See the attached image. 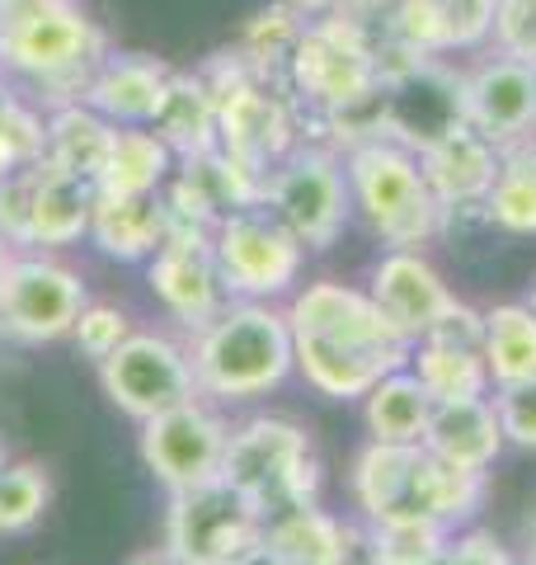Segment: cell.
<instances>
[{
    "mask_svg": "<svg viewBox=\"0 0 536 565\" xmlns=\"http://www.w3.org/2000/svg\"><path fill=\"white\" fill-rule=\"evenodd\" d=\"M282 311L297 344V373L325 401H363L386 373L409 363V340H400L367 288L315 278L301 282Z\"/></svg>",
    "mask_w": 536,
    "mask_h": 565,
    "instance_id": "1",
    "label": "cell"
},
{
    "mask_svg": "<svg viewBox=\"0 0 536 565\" xmlns=\"http://www.w3.org/2000/svg\"><path fill=\"white\" fill-rule=\"evenodd\" d=\"M109 52L81 0H0V76L20 81L47 109L76 104Z\"/></svg>",
    "mask_w": 536,
    "mask_h": 565,
    "instance_id": "2",
    "label": "cell"
},
{
    "mask_svg": "<svg viewBox=\"0 0 536 565\" xmlns=\"http://www.w3.org/2000/svg\"><path fill=\"white\" fill-rule=\"evenodd\" d=\"M353 504L372 523L467 527L485 504V476L438 462L424 444H367L353 462Z\"/></svg>",
    "mask_w": 536,
    "mask_h": 565,
    "instance_id": "3",
    "label": "cell"
},
{
    "mask_svg": "<svg viewBox=\"0 0 536 565\" xmlns=\"http://www.w3.org/2000/svg\"><path fill=\"white\" fill-rule=\"evenodd\" d=\"M189 363H193L199 396L217 405H245L278 392L297 367L288 311H278L274 302H240V297H231L207 326L193 330Z\"/></svg>",
    "mask_w": 536,
    "mask_h": 565,
    "instance_id": "4",
    "label": "cell"
},
{
    "mask_svg": "<svg viewBox=\"0 0 536 565\" xmlns=\"http://www.w3.org/2000/svg\"><path fill=\"white\" fill-rule=\"evenodd\" d=\"M353 212L390 250H419L442 232V203L419 156L400 141H363L349 156Z\"/></svg>",
    "mask_w": 536,
    "mask_h": 565,
    "instance_id": "5",
    "label": "cell"
},
{
    "mask_svg": "<svg viewBox=\"0 0 536 565\" xmlns=\"http://www.w3.org/2000/svg\"><path fill=\"white\" fill-rule=\"evenodd\" d=\"M222 481L236 486L259 514L307 504L320 494V457L311 434L297 419L282 415H255L231 429Z\"/></svg>",
    "mask_w": 536,
    "mask_h": 565,
    "instance_id": "6",
    "label": "cell"
},
{
    "mask_svg": "<svg viewBox=\"0 0 536 565\" xmlns=\"http://www.w3.org/2000/svg\"><path fill=\"white\" fill-rule=\"evenodd\" d=\"M212 255H217L226 297H240V302H278V297H292L301 282V269H307V245L264 203L226 212V217L212 226Z\"/></svg>",
    "mask_w": 536,
    "mask_h": 565,
    "instance_id": "7",
    "label": "cell"
},
{
    "mask_svg": "<svg viewBox=\"0 0 536 565\" xmlns=\"http://www.w3.org/2000/svg\"><path fill=\"white\" fill-rule=\"evenodd\" d=\"M264 207L274 212L307 250H330L353 217L349 166L339 161L334 151L292 147L278 166H268Z\"/></svg>",
    "mask_w": 536,
    "mask_h": 565,
    "instance_id": "8",
    "label": "cell"
},
{
    "mask_svg": "<svg viewBox=\"0 0 536 565\" xmlns=\"http://www.w3.org/2000/svg\"><path fill=\"white\" fill-rule=\"evenodd\" d=\"M160 542L179 565H236L249 546L264 542V514L217 476L207 486L170 494Z\"/></svg>",
    "mask_w": 536,
    "mask_h": 565,
    "instance_id": "9",
    "label": "cell"
},
{
    "mask_svg": "<svg viewBox=\"0 0 536 565\" xmlns=\"http://www.w3.org/2000/svg\"><path fill=\"white\" fill-rule=\"evenodd\" d=\"M85 302H89L85 278L71 264L52 255H10L0 340L24 349L71 340V326H76Z\"/></svg>",
    "mask_w": 536,
    "mask_h": 565,
    "instance_id": "10",
    "label": "cell"
},
{
    "mask_svg": "<svg viewBox=\"0 0 536 565\" xmlns=\"http://www.w3.org/2000/svg\"><path fill=\"white\" fill-rule=\"evenodd\" d=\"M99 386H104V396L137 424L199 396L189 349L156 330H132L128 340L99 363Z\"/></svg>",
    "mask_w": 536,
    "mask_h": 565,
    "instance_id": "11",
    "label": "cell"
},
{
    "mask_svg": "<svg viewBox=\"0 0 536 565\" xmlns=\"http://www.w3.org/2000/svg\"><path fill=\"white\" fill-rule=\"evenodd\" d=\"M231 444V424L222 419L217 401L193 396L165 415L141 419V462L170 494L207 486L222 476Z\"/></svg>",
    "mask_w": 536,
    "mask_h": 565,
    "instance_id": "12",
    "label": "cell"
},
{
    "mask_svg": "<svg viewBox=\"0 0 536 565\" xmlns=\"http://www.w3.org/2000/svg\"><path fill=\"white\" fill-rule=\"evenodd\" d=\"M288 76L301 99L330 114H349L357 104H367L372 90H377V66H372L367 47L339 20L301 29V39L288 57Z\"/></svg>",
    "mask_w": 536,
    "mask_h": 565,
    "instance_id": "13",
    "label": "cell"
},
{
    "mask_svg": "<svg viewBox=\"0 0 536 565\" xmlns=\"http://www.w3.org/2000/svg\"><path fill=\"white\" fill-rule=\"evenodd\" d=\"M147 282L156 302L170 311V321H179L184 330L207 326L231 302L207 226H170L165 245L147 259Z\"/></svg>",
    "mask_w": 536,
    "mask_h": 565,
    "instance_id": "14",
    "label": "cell"
},
{
    "mask_svg": "<svg viewBox=\"0 0 536 565\" xmlns=\"http://www.w3.org/2000/svg\"><path fill=\"white\" fill-rule=\"evenodd\" d=\"M207 81H212V90H217V147L240 156L249 166H259V170L278 166L282 156L292 151V122H288L282 99L264 90L259 71H249L236 57L226 81H217V76H207Z\"/></svg>",
    "mask_w": 536,
    "mask_h": 565,
    "instance_id": "15",
    "label": "cell"
},
{
    "mask_svg": "<svg viewBox=\"0 0 536 565\" xmlns=\"http://www.w3.org/2000/svg\"><path fill=\"white\" fill-rule=\"evenodd\" d=\"M367 297L377 302V311L409 344H419L424 334H433V326L457 307L452 288H447L442 274L419 250H386L377 259V269H372Z\"/></svg>",
    "mask_w": 536,
    "mask_h": 565,
    "instance_id": "16",
    "label": "cell"
},
{
    "mask_svg": "<svg viewBox=\"0 0 536 565\" xmlns=\"http://www.w3.org/2000/svg\"><path fill=\"white\" fill-rule=\"evenodd\" d=\"M382 122L396 132V141L409 147V151L433 147L438 137L467 128V95H461V81L442 76L438 66H419L415 62L405 76L386 81Z\"/></svg>",
    "mask_w": 536,
    "mask_h": 565,
    "instance_id": "17",
    "label": "cell"
},
{
    "mask_svg": "<svg viewBox=\"0 0 536 565\" xmlns=\"http://www.w3.org/2000/svg\"><path fill=\"white\" fill-rule=\"evenodd\" d=\"M461 95H467V122L499 151L527 141L536 128V62L494 57L461 81Z\"/></svg>",
    "mask_w": 536,
    "mask_h": 565,
    "instance_id": "18",
    "label": "cell"
},
{
    "mask_svg": "<svg viewBox=\"0 0 536 565\" xmlns=\"http://www.w3.org/2000/svg\"><path fill=\"white\" fill-rule=\"evenodd\" d=\"M174 71L141 52H104V62L89 76L85 104L99 109L114 128H151L160 99L170 90Z\"/></svg>",
    "mask_w": 536,
    "mask_h": 565,
    "instance_id": "19",
    "label": "cell"
},
{
    "mask_svg": "<svg viewBox=\"0 0 536 565\" xmlns=\"http://www.w3.org/2000/svg\"><path fill=\"white\" fill-rule=\"evenodd\" d=\"M424 448L447 467L490 476L499 452L508 448L504 424H499V411H494V392L467 396V401H438L433 419H428V429H424Z\"/></svg>",
    "mask_w": 536,
    "mask_h": 565,
    "instance_id": "20",
    "label": "cell"
},
{
    "mask_svg": "<svg viewBox=\"0 0 536 565\" xmlns=\"http://www.w3.org/2000/svg\"><path fill=\"white\" fill-rule=\"evenodd\" d=\"M499 156L504 151L467 122V128L438 137L433 147H424L419 166L428 174V184H433L442 212L447 207H471V203L485 207V193H490L494 174H499Z\"/></svg>",
    "mask_w": 536,
    "mask_h": 565,
    "instance_id": "21",
    "label": "cell"
},
{
    "mask_svg": "<svg viewBox=\"0 0 536 565\" xmlns=\"http://www.w3.org/2000/svg\"><path fill=\"white\" fill-rule=\"evenodd\" d=\"M264 542L288 565H349L367 546V533L357 537L349 523L320 509V500L278 509L264 519Z\"/></svg>",
    "mask_w": 536,
    "mask_h": 565,
    "instance_id": "22",
    "label": "cell"
},
{
    "mask_svg": "<svg viewBox=\"0 0 536 565\" xmlns=\"http://www.w3.org/2000/svg\"><path fill=\"white\" fill-rule=\"evenodd\" d=\"M170 226L174 222H170V207H165L160 193H141V199H114V193H99L95 217H89V241L118 264H147L160 245H165Z\"/></svg>",
    "mask_w": 536,
    "mask_h": 565,
    "instance_id": "23",
    "label": "cell"
},
{
    "mask_svg": "<svg viewBox=\"0 0 536 565\" xmlns=\"http://www.w3.org/2000/svg\"><path fill=\"white\" fill-rule=\"evenodd\" d=\"M95 184L76 180L66 170H52L39 161V180H33V217H29V245L39 250H62L89 236V217H95Z\"/></svg>",
    "mask_w": 536,
    "mask_h": 565,
    "instance_id": "24",
    "label": "cell"
},
{
    "mask_svg": "<svg viewBox=\"0 0 536 565\" xmlns=\"http://www.w3.org/2000/svg\"><path fill=\"white\" fill-rule=\"evenodd\" d=\"M114 122L104 118L99 109H89L85 99L76 104H62V109H47V147H43V161L52 170H66L85 184H99L104 161H109V147H114Z\"/></svg>",
    "mask_w": 536,
    "mask_h": 565,
    "instance_id": "25",
    "label": "cell"
},
{
    "mask_svg": "<svg viewBox=\"0 0 536 565\" xmlns=\"http://www.w3.org/2000/svg\"><path fill=\"white\" fill-rule=\"evenodd\" d=\"M151 132L165 141V147L189 161V156H203L217 147V90L203 76H170V90L160 99V109L151 118Z\"/></svg>",
    "mask_w": 536,
    "mask_h": 565,
    "instance_id": "26",
    "label": "cell"
},
{
    "mask_svg": "<svg viewBox=\"0 0 536 565\" xmlns=\"http://www.w3.org/2000/svg\"><path fill=\"white\" fill-rule=\"evenodd\" d=\"M357 405H363V429L372 444H424V429L433 419L438 401L428 396V386L405 363L396 373H386Z\"/></svg>",
    "mask_w": 536,
    "mask_h": 565,
    "instance_id": "27",
    "label": "cell"
},
{
    "mask_svg": "<svg viewBox=\"0 0 536 565\" xmlns=\"http://www.w3.org/2000/svg\"><path fill=\"white\" fill-rule=\"evenodd\" d=\"M409 373H415L433 401H467V396H490V367L480 344H457L442 334H424L409 344Z\"/></svg>",
    "mask_w": 536,
    "mask_h": 565,
    "instance_id": "28",
    "label": "cell"
},
{
    "mask_svg": "<svg viewBox=\"0 0 536 565\" xmlns=\"http://www.w3.org/2000/svg\"><path fill=\"white\" fill-rule=\"evenodd\" d=\"M179 166V156L160 141L151 128H118L109 161L99 174V193H114V199H141V193H160L170 184V174Z\"/></svg>",
    "mask_w": 536,
    "mask_h": 565,
    "instance_id": "29",
    "label": "cell"
},
{
    "mask_svg": "<svg viewBox=\"0 0 536 565\" xmlns=\"http://www.w3.org/2000/svg\"><path fill=\"white\" fill-rule=\"evenodd\" d=\"M485 29H494V0H405L400 6V33L415 52L475 43Z\"/></svg>",
    "mask_w": 536,
    "mask_h": 565,
    "instance_id": "30",
    "label": "cell"
},
{
    "mask_svg": "<svg viewBox=\"0 0 536 565\" xmlns=\"http://www.w3.org/2000/svg\"><path fill=\"white\" fill-rule=\"evenodd\" d=\"M485 367L490 386L536 377V311L527 302H499L485 311Z\"/></svg>",
    "mask_w": 536,
    "mask_h": 565,
    "instance_id": "31",
    "label": "cell"
},
{
    "mask_svg": "<svg viewBox=\"0 0 536 565\" xmlns=\"http://www.w3.org/2000/svg\"><path fill=\"white\" fill-rule=\"evenodd\" d=\"M485 217L499 232L536 236V147L517 141L499 156V174L485 193Z\"/></svg>",
    "mask_w": 536,
    "mask_h": 565,
    "instance_id": "32",
    "label": "cell"
},
{
    "mask_svg": "<svg viewBox=\"0 0 536 565\" xmlns=\"http://www.w3.org/2000/svg\"><path fill=\"white\" fill-rule=\"evenodd\" d=\"M52 504V476L33 462H6L0 471V537L29 533Z\"/></svg>",
    "mask_w": 536,
    "mask_h": 565,
    "instance_id": "33",
    "label": "cell"
},
{
    "mask_svg": "<svg viewBox=\"0 0 536 565\" xmlns=\"http://www.w3.org/2000/svg\"><path fill=\"white\" fill-rule=\"evenodd\" d=\"M447 527L438 523H372L367 556L372 565H438Z\"/></svg>",
    "mask_w": 536,
    "mask_h": 565,
    "instance_id": "34",
    "label": "cell"
},
{
    "mask_svg": "<svg viewBox=\"0 0 536 565\" xmlns=\"http://www.w3.org/2000/svg\"><path fill=\"white\" fill-rule=\"evenodd\" d=\"M301 29H307V24L297 20L292 6H274V10L255 14V24L245 29V43H240V62L249 71H259V76H268L274 66H288Z\"/></svg>",
    "mask_w": 536,
    "mask_h": 565,
    "instance_id": "35",
    "label": "cell"
},
{
    "mask_svg": "<svg viewBox=\"0 0 536 565\" xmlns=\"http://www.w3.org/2000/svg\"><path fill=\"white\" fill-rule=\"evenodd\" d=\"M128 334H132V316L114 302H85L76 326H71V340H76V349L89 363H104Z\"/></svg>",
    "mask_w": 536,
    "mask_h": 565,
    "instance_id": "36",
    "label": "cell"
},
{
    "mask_svg": "<svg viewBox=\"0 0 536 565\" xmlns=\"http://www.w3.org/2000/svg\"><path fill=\"white\" fill-rule=\"evenodd\" d=\"M494 411H499V424H504L508 448L536 452V377L494 386Z\"/></svg>",
    "mask_w": 536,
    "mask_h": 565,
    "instance_id": "37",
    "label": "cell"
},
{
    "mask_svg": "<svg viewBox=\"0 0 536 565\" xmlns=\"http://www.w3.org/2000/svg\"><path fill=\"white\" fill-rule=\"evenodd\" d=\"M33 180H39V166L14 170L6 184H0V241L10 245H29V217H33Z\"/></svg>",
    "mask_w": 536,
    "mask_h": 565,
    "instance_id": "38",
    "label": "cell"
},
{
    "mask_svg": "<svg viewBox=\"0 0 536 565\" xmlns=\"http://www.w3.org/2000/svg\"><path fill=\"white\" fill-rule=\"evenodd\" d=\"M438 565H517V556L504 546V537L485 533V527H457L447 533Z\"/></svg>",
    "mask_w": 536,
    "mask_h": 565,
    "instance_id": "39",
    "label": "cell"
},
{
    "mask_svg": "<svg viewBox=\"0 0 536 565\" xmlns=\"http://www.w3.org/2000/svg\"><path fill=\"white\" fill-rule=\"evenodd\" d=\"M494 29L508 57L536 62V0H494Z\"/></svg>",
    "mask_w": 536,
    "mask_h": 565,
    "instance_id": "40",
    "label": "cell"
},
{
    "mask_svg": "<svg viewBox=\"0 0 536 565\" xmlns=\"http://www.w3.org/2000/svg\"><path fill=\"white\" fill-rule=\"evenodd\" d=\"M236 565H288V561H282V556H278L268 542H259V546H249V552H245Z\"/></svg>",
    "mask_w": 536,
    "mask_h": 565,
    "instance_id": "41",
    "label": "cell"
},
{
    "mask_svg": "<svg viewBox=\"0 0 536 565\" xmlns=\"http://www.w3.org/2000/svg\"><path fill=\"white\" fill-rule=\"evenodd\" d=\"M122 565H179V561L170 556V546L160 542V546H147V552H137L132 561H122Z\"/></svg>",
    "mask_w": 536,
    "mask_h": 565,
    "instance_id": "42",
    "label": "cell"
},
{
    "mask_svg": "<svg viewBox=\"0 0 536 565\" xmlns=\"http://www.w3.org/2000/svg\"><path fill=\"white\" fill-rule=\"evenodd\" d=\"M288 6H292L297 14H330V10L344 6V0H288Z\"/></svg>",
    "mask_w": 536,
    "mask_h": 565,
    "instance_id": "43",
    "label": "cell"
},
{
    "mask_svg": "<svg viewBox=\"0 0 536 565\" xmlns=\"http://www.w3.org/2000/svg\"><path fill=\"white\" fill-rule=\"evenodd\" d=\"M523 537H527V565H536V504H532V514H527V527H523Z\"/></svg>",
    "mask_w": 536,
    "mask_h": 565,
    "instance_id": "44",
    "label": "cell"
},
{
    "mask_svg": "<svg viewBox=\"0 0 536 565\" xmlns=\"http://www.w3.org/2000/svg\"><path fill=\"white\" fill-rule=\"evenodd\" d=\"M10 245L6 241H0V311H6V274H10Z\"/></svg>",
    "mask_w": 536,
    "mask_h": 565,
    "instance_id": "45",
    "label": "cell"
},
{
    "mask_svg": "<svg viewBox=\"0 0 536 565\" xmlns=\"http://www.w3.org/2000/svg\"><path fill=\"white\" fill-rule=\"evenodd\" d=\"M10 174H14V166H10V156H6V151H0V184H6V180H10Z\"/></svg>",
    "mask_w": 536,
    "mask_h": 565,
    "instance_id": "46",
    "label": "cell"
},
{
    "mask_svg": "<svg viewBox=\"0 0 536 565\" xmlns=\"http://www.w3.org/2000/svg\"><path fill=\"white\" fill-rule=\"evenodd\" d=\"M344 6H353V10H372V6H386V0H344Z\"/></svg>",
    "mask_w": 536,
    "mask_h": 565,
    "instance_id": "47",
    "label": "cell"
},
{
    "mask_svg": "<svg viewBox=\"0 0 536 565\" xmlns=\"http://www.w3.org/2000/svg\"><path fill=\"white\" fill-rule=\"evenodd\" d=\"M527 307H532V311H536V288H532V302H527Z\"/></svg>",
    "mask_w": 536,
    "mask_h": 565,
    "instance_id": "48",
    "label": "cell"
},
{
    "mask_svg": "<svg viewBox=\"0 0 536 565\" xmlns=\"http://www.w3.org/2000/svg\"><path fill=\"white\" fill-rule=\"evenodd\" d=\"M0 471H6V452H0Z\"/></svg>",
    "mask_w": 536,
    "mask_h": 565,
    "instance_id": "49",
    "label": "cell"
},
{
    "mask_svg": "<svg viewBox=\"0 0 536 565\" xmlns=\"http://www.w3.org/2000/svg\"><path fill=\"white\" fill-rule=\"evenodd\" d=\"M517 565H527V561H523V556H517Z\"/></svg>",
    "mask_w": 536,
    "mask_h": 565,
    "instance_id": "50",
    "label": "cell"
},
{
    "mask_svg": "<svg viewBox=\"0 0 536 565\" xmlns=\"http://www.w3.org/2000/svg\"><path fill=\"white\" fill-rule=\"evenodd\" d=\"M0 85H6V76H0Z\"/></svg>",
    "mask_w": 536,
    "mask_h": 565,
    "instance_id": "51",
    "label": "cell"
}]
</instances>
